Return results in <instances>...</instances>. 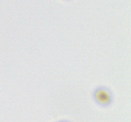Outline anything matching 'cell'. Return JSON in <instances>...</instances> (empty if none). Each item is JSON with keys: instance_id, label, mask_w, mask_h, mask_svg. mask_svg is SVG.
Instances as JSON below:
<instances>
[{"instance_id": "obj_2", "label": "cell", "mask_w": 131, "mask_h": 122, "mask_svg": "<svg viewBox=\"0 0 131 122\" xmlns=\"http://www.w3.org/2000/svg\"><path fill=\"white\" fill-rule=\"evenodd\" d=\"M55 122H72V121L68 120V119H60V120L57 121Z\"/></svg>"}, {"instance_id": "obj_3", "label": "cell", "mask_w": 131, "mask_h": 122, "mask_svg": "<svg viewBox=\"0 0 131 122\" xmlns=\"http://www.w3.org/2000/svg\"><path fill=\"white\" fill-rule=\"evenodd\" d=\"M64 1H66V2H70V1H72V0H64Z\"/></svg>"}, {"instance_id": "obj_1", "label": "cell", "mask_w": 131, "mask_h": 122, "mask_svg": "<svg viewBox=\"0 0 131 122\" xmlns=\"http://www.w3.org/2000/svg\"><path fill=\"white\" fill-rule=\"evenodd\" d=\"M92 97L97 105L104 109L111 106L114 99L112 91L108 87L105 86L96 87L92 91Z\"/></svg>"}]
</instances>
